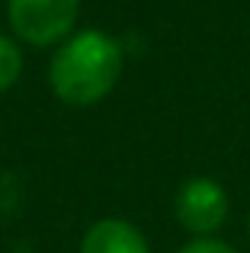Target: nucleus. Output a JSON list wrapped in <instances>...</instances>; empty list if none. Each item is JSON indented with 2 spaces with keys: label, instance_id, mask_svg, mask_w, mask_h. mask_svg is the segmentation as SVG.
Returning <instances> with one entry per match:
<instances>
[{
  "label": "nucleus",
  "instance_id": "f257e3e1",
  "mask_svg": "<svg viewBox=\"0 0 250 253\" xmlns=\"http://www.w3.org/2000/svg\"><path fill=\"white\" fill-rule=\"evenodd\" d=\"M122 45L103 29L71 32L48 61V84L61 103L96 106L122 77Z\"/></svg>",
  "mask_w": 250,
  "mask_h": 253
},
{
  "label": "nucleus",
  "instance_id": "f03ea898",
  "mask_svg": "<svg viewBox=\"0 0 250 253\" xmlns=\"http://www.w3.org/2000/svg\"><path fill=\"white\" fill-rule=\"evenodd\" d=\"M81 0H6V23L32 48L61 45L74 32Z\"/></svg>",
  "mask_w": 250,
  "mask_h": 253
},
{
  "label": "nucleus",
  "instance_id": "7ed1b4c3",
  "mask_svg": "<svg viewBox=\"0 0 250 253\" xmlns=\"http://www.w3.org/2000/svg\"><path fill=\"white\" fill-rule=\"evenodd\" d=\"M228 189L212 176H189L173 196V218L193 237H212L228 221Z\"/></svg>",
  "mask_w": 250,
  "mask_h": 253
},
{
  "label": "nucleus",
  "instance_id": "20e7f679",
  "mask_svg": "<svg viewBox=\"0 0 250 253\" xmlns=\"http://www.w3.org/2000/svg\"><path fill=\"white\" fill-rule=\"evenodd\" d=\"M81 253H151V244L125 218H100L87 228Z\"/></svg>",
  "mask_w": 250,
  "mask_h": 253
},
{
  "label": "nucleus",
  "instance_id": "39448f33",
  "mask_svg": "<svg viewBox=\"0 0 250 253\" xmlns=\"http://www.w3.org/2000/svg\"><path fill=\"white\" fill-rule=\"evenodd\" d=\"M19 74H23V51H19L16 39L0 36V93L16 86Z\"/></svg>",
  "mask_w": 250,
  "mask_h": 253
},
{
  "label": "nucleus",
  "instance_id": "423d86ee",
  "mask_svg": "<svg viewBox=\"0 0 250 253\" xmlns=\"http://www.w3.org/2000/svg\"><path fill=\"white\" fill-rule=\"evenodd\" d=\"M180 253H241L238 247L218 241V237H193L189 244H183Z\"/></svg>",
  "mask_w": 250,
  "mask_h": 253
},
{
  "label": "nucleus",
  "instance_id": "0eeeda50",
  "mask_svg": "<svg viewBox=\"0 0 250 253\" xmlns=\"http://www.w3.org/2000/svg\"><path fill=\"white\" fill-rule=\"evenodd\" d=\"M247 237H250V211H247Z\"/></svg>",
  "mask_w": 250,
  "mask_h": 253
}]
</instances>
